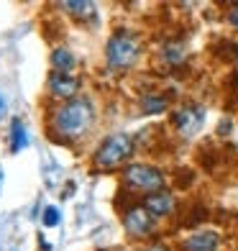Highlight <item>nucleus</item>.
Listing matches in <instances>:
<instances>
[{"label": "nucleus", "instance_id": "423d86ee", "mask_svg": "<svg viewBox=\"0 0 238 251\" xmlns=\"http://www.w3.org/2000/svg\"><path fill=\"white\" fill-rule=\"evenodd\" d=\"M154 215L143 208V205H136V208H131L126 215H123V228H126V233L133 236V238H143L149 236L154 231Z\"/></svg>", "mask_w": 238, "mask_h": 251}, {"label": "nucleus", "instance_id": "39448f33", "mask_svg": "<svg viewBox=\"0 0 238 251\" xmlns=\"http://www.w3.org/2000/svg\"><path fill=\"white\" fill-rule=\"evenodd\" d=\"M172 123L185 139H190V136L200 133L202 126H205V108L197 105V102H187V105L177 108L172 113Z\"/></svg>", "mask_w": 238, "mask_h": 251}, {"label": "nucleus", "instance_id": "7ed1b4c3", "mask_svg": "<svg viewBox=\"0 0 238 251\" xmlns=\"http://www.w3.org/2000/svg\"><path fill=\"white\" fill-rule=\"evenodd\" d=\"M131 154H133V139L128 133H116V136H110V139H105L97 146L93 159H95L97 169H113V167H118L123 162H128Z\"/></svg>", "mask_w": 238, "mask_h": 251}, {"label": "nucleus", "instance_id": "6ab92c4d", "mask_svg": "<svg viewBox=\"0 0 238 251\" xmlns=\"http://www.w3.org/2000/svg\"><path fill=\"white\" fill-rule=\"evenodd\" d=\"M149 251H162V249H149Z\"/></svg>", "mask_w": 238, "mask_h": 251}, {"label": "nucleus", "instance_id": "1a4fd4ad", "mask_svg": "<svg viewBox=\"0 0 238 251\" xmlns=\"http://www.w3.org/2000/svg\"><path fill=\"white\" fill-rule=\"evenodd\" d=\"M143 208L149 210L154 218H164V215H169L174 210V195L172 192H164V190L151 192V195L143 198Z\"/></svg>", "mask_w": 238, "mask_h": 251}, {"label": "nucleus", "instance_id": "ddd939ff", "mask_svg": "<svg viewBox=\"0 0 238 251\" xmlns=\"http://www.w3.org/2000/svg\"><path fill=\"white\" fill-rule=\"evenodd\" d=\"M141 110L146 116H156V113H164L167 110V98L164 95H143L141 98Z\"/></svg>", "mask_w": 238, "mask_h": 251}, {"label": "nucleus", "instance_id": "9b49d317", "mask_svg": "<svg viewBox=\"0 0 238 251\" xmlns=\"http://www.w3.org/2000/svg\"><path fill=\"white\" fill-rule=\"evenodd\" d=\"M51 64H54V72H67V75H70V70L77 64V59L72 56L70 49H54V54H51Z\"/></svg>", "mask_w": 238, "mask_h": 251}, {"label": "nucleus", "instance_id": "f257e3e1", "mask_svg": "<svg viewBox=\"0 0 238 251\" xmlns=\"http://www.w3.org/2000/svg\"><path fill=\"white\" fill-rule=\"evenodd\" d=\"M54 133L64 141H77L95 126V105L90 98H74L59 105L51 116Z\"/></svg>", "mask_w": 238, "mask_h": 251}, {"label": "nucleus", "instance_id": "f3484780", "mask_svg": "<svg viewBox=\"0 0 238 251\" xmlns=\"http://www.w3.org/2000/svg\"><path fill=\"white\" fill-rule=\"evenodd\" d=\"M0 116H3V100H0Z\"/></svg>", "mask_w": 238, "mask_h": 251}, {"label": "nucleus", "instance_id": "4468645a", "mask_svg": "<svg viewBox=\"0 0 238 251\" xmlns=\"http://www.w3.org/2000/svg\"><path fill=\"white\" fill-rule=\"evenodd\" d=\"M10 139H13V141H10V151H13V154H18L21 149H26V128H24V123H21L18 118L13 121V126H10Z\"/></svg>", "mask_w": 238, "mask_h": 251}, {"label": "nucleus", "instance_id": "6e6552de", "mask_svg": "<svg viewBox=\"0 0 238 251\" xmlns=\"http://www.w3.org/2000/svg\"><path fill=\"white\" fill-rule=\"evenodd\" d=\"M218 249H220V236L215 231L190 233L182 241V251H218Z\"/></svg>", "mask_w": 238, "mask_h": 251}, {"label": "nucleus", "instance_id": "f03ea898", "mask_svg": "<svg viewBox=\"0 0 238 251\" xmlns=\"http://www.w3.org/2000/svg\"><path fill=\"white\" fill-rule=\"evenodd\" d=\"M141 59V39L131 31H116L105 44V62L110 70H131Z\"/></svg>", "mask_w": 238, "mask_h": 251}, {"label": "nucleus", "instance_id": "9d476101", "mask_svg": "<svg viewBox=\"0 0 238 251\" xmlns=\"http://www.w3.org/2000/svg\"><path fill=\"white\" fill-rule=\"evenodd\" d=\"M162 59H164V64H169V67L185 64V59H187V47H185L182 41H167L164 47H162Z\"/></svg>", "mask_w": 238, "mask_h": 251}, {"label": "nucleus", "instance_id": "a211bd4d", "mask_svg": "<svg viewBox=\"0 0 238 251\" xmlns=\"http://www.w3.org/2000/svg\"><path fill=\"white\" fill-rule=\"evenodd\" d=\"M233 54H236V59H238V47H236V49H233Z\"/></svg>", "mask_w": 238, "mask_h": 251}, {"label": "nucleus", "instance_id": "dca6fc26", "mask_svg": "<svg viewBox=\"0 0 238 251\" xmlns=\"http://www.w3.org/2000/svg\"><path fill=\"white\" fill-rule=\"evenodd\" d=\"M225 18H228V24L238 31V3H233V5H231V10H228V16H225Z\"/></svg>", "mask_w": 238, "mask_h": 251}, {"label": "nucleus", "instance_id": "20e7f679", "mask_svg": "<svg viewBox=\"0 0 238 251\" xmlns=\"http://www.w3.org/2000/svg\"><path fill=\"white\" fill-rule=\"evenodd\" d=\"M123 182L133 190H143L151 195L164 187V172L151 164H128L123 169Z\"/></svg>", "mask_w": 238, "mask_h": 251}, {"label": "nucleus", "instance_id": "f8f14e48", "mask_svg": "<svg viewBox=\"0 0 238 251\" xmlns=\"http://www.w3.org/2000/svg\"><path fill=\"white\" fill-rule=\"evenodd\" d=\"M62 10L67 13H72L74 18H95V3H90V0H82V3H62Z\"/></svg>", "mask_w": 238, "mask_h": 251}, {"label": "nucleus", "instance_id": "2eb2a0df", "mask_svg": "<svg viewBox=\"0 0 238 251\" xmlns=\"http://www.w3.org/2000/svg\"><path fill=\"white\" fill-rule=\"evenodd\" d=\"M59 223V210L56 208H47L44 210V226H56Z\"/></svg>", "mask_w": 238, "mask_h": 251}, {"label": "nucleus", "instance_id": "aec40b11", "mask_svg": "<svg viewBox=\"0 0 238 251\" xmlns=\"http://www.w3.org/2000/svg\"><path fill=\"white\" fill-rule=\"evenodd\" d=\"M0 179H3V169H0Z\"/></svg>", "mask_w": 238, "mask_h": 251}, {"label": "nucleus", "instance_id": "0eeeda50", "mask_svg": "<svg viewBox=\"0 0 238 251\" xmlns=\"http://www.w3.org/2000/svg\"><path fill=\"white\" fill-rule=\"evenodd\" d=\"M77 87H79V79L67 75V72H51L49 82H47L49 95L56 98V100H74Z\"/></svg>", "mask_w": 238, "mask_h": 251}]
</instances>
